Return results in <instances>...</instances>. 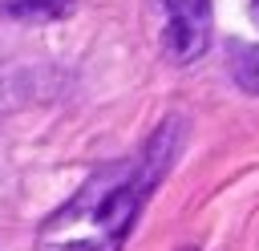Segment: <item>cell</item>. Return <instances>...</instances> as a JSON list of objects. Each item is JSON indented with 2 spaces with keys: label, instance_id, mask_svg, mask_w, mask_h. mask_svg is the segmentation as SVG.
<instances>
[{
  "label": "cell",
  "instance_id": "6da1fadb",
  "mask_svg": "<svg viewBox=\"0 0 259 251\" xmlns=\"http://www.w3.org/2000/svg\"><path fill=\"white\" fill-rule=\"evenodd\" d=\"M170 158H174V121H166L134 158L93 170L85 186L40 223L36 251H121Z\"/></svg>",
  "mask_w": 259,
  "mask_h": 251
},
{
  "label": "cell",
  "instance_id": "7a4b0ae2",
  "mask_svg": "<svg viewBox=\"0 0 259 251\" xmlns=\"http://www.w3.org/2000/svg\"><path fill=\"white\" fill-rule=\"evenodd\" d=\"M166 61L194 65L210 45V0H154Z\"/></svg>",
  "mask_w": 259,
  "mask_h": 251
},
{
  "label": "cell",
  "instance_id": "5b68a950",
  "mask_svg": "<svg viewBox=\"0 0 259 251\" xmlns=\"http://www.w3.org/2000/svg\"><path fill=\"white\" fill-rule=\"evenodd\" d=\"M251 20L259 24V0H251Z\"/></svg>",
  "mask_w": 259,
  "mask_h": 251
},
{
  "label": "cell",
  "instance_id": "3957f363",
  "mask_svg": "<svg viewBox=\"0 0 259 251\" xmlns=\"http://www.w3.org/2000/svg\"><path fill=\"white\" fill-rule=\"evenodd\" d=\"M227 69H231V81L243 93L259 97V45H247V40L227 45Z\"/></svg>",
  "mask_w": 259,
  "mask_h": 251
},
{
  "label": "cell",
  "instance_id": "277c9868",
  "mask_svg": "<svg viewBox=\"0 0 259 251\" xmlns=\"http://www.w3.org/2000/svg\"><path fill=\"white\" fill-rule=\"evenodd\" d=\"M77 0H0V8L16 20H57L73 8Z\"/></svg>",
  "mask_w": 259,
  "mask_h": 251
}]
</instances>
